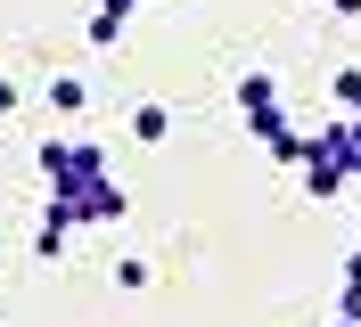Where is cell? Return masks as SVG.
<instances>
[{
  "label": "cell",
  "mask_w": 361,
  "mask_h": 327,
  "mask_svg": "<svg viewBox=\"0 0 361 327\" xmlns=\"http://www.w3.org/2000/svg\"><path fill=\"white\" fill-rule=\"evenodd\" d=\"M329 8H337V17H361V0H329Z\"/></svg>",
  "instance_id": "7c38bea8"
},
{
  "label": "cell",
  "mask_w": 361,
  "mask_h": 327,
  "mask_svg": "<svg viewBox=\"0 0 361 327\" xmlns=\"http://www.w3.org/2000/svg\"><path fill=\"white\" fill-rule=\"evenodd\" d=\"M164 131H173V115H164V107H132V139H148V148H157Z\"/></svg>",
  "instance_id": "8992f818"
},
{
  "label": "cell",
  "mask_w": 361,
  "mask_h": 327,
  "mask_svg": "<svg viewBox=\"0 0 361 327\" xmlns=\"http://www.w3.org/2000/svg\"><path fill=\"white\" fill-rule=\"evenodd\" d=\"M238 107H247V131L279 155V164L304 155V131H288V115H279V82H271V74H247V82H238Z\"/></svg>",
  "instance_id": "6da1fadb"
},
{
  "label": "cell",
  "mask_w": 361,
  "mask_h": 327,
  "mask_svg": "<svg viewBox=\"0 0 361 327\" xmlns=\"http://www.w3.org/2000/svg\"><path fill=\"white\" fill-rule=\"evenodd\" d=\"M8 107H17V82H8V74H0V115H8Z\"/></svg>",
  "instance_id": "8fae6325"
},
{
  "label": "cell",
  "mask_w": 361,
  "mask_h": 327,
  "mask_svg": "<svg viewBox=\"0 0 361 327\" xmlns=\"http://www.w3.org/2000/svg\"><path fill=\"white\" fill-rule=\"evenodd\" d=\"M74 229H82V221H74L66 205H58V196H49V213H42V229H33V254H42V262H58V254H66V245H74Z\"/></svg>",
  "instance_id": "277c9868"
},
{
  "label": "cell",
  "mask_w": 361,
  "mask_h": 327,
  "mask_svg": "<svg viewBox=\"0 0 361 327\" xmlns=\"http://www.w3.org/2000/svg\"><path fill=\"white\" fill-rule=\"evenodd\" d=\"M337 311H345V319H361V270H353V262H345V286H337Z\"/></svg>",
  "instance_id": "52a82bcc"
},
{
  "label": "cell",
  "mask_w": 361,
  "mask_h": 327,
  "mask_svg": "<svg viewBox=\"0 0 361 327\" xmlns=\"http://www.w3.org/2000/svg\"><path fill=\"white\" fill-rule=\"evenodd\" d=\"M115 286H132V295H140V286H148V262H140V254H123V262H115Z\"/></svg>",
  "instance_id": "ba28073f"
},
{
  "label": "cell",
  "mask_w": 361,
  "mask_h": 327,
  "mask_svg": "<svg viewBox=\"0 0 361 327\" xmlns=\"http://www.w3.org/2000/svg\"><path fill=\"white\" fill-rule=\"evenodd\" d=\"M353 123H361V107H353Z\"/></svg>",
  "instance_id": "9a60e30c"
},
{
  "label": "cell",
  "mask_w": 361,
  "mask_h": 327,
  "mask_svg": "<svg viewBox=\"0 0 361 327\" xmlns=\"http://www.w3.org/2000/svg\"><path fill=\"white\" fill-rule=\"evenodd\" d=\"M99 172H107V148H90V139H42V180H49V196H82Z\"/></svg>",
  "instance_id": "7a4b0ae2"
},
{
  "label": "cell",
  "mask_w": 361,
  "mask_h": 327,
  "mask_svg": "<svg viewBox=\"0 0 361 327\" xmlns=\"http://www.w3.org/2000/svg\"><path fill=\"white\" fill-rule=\"evenodd\" d=\"M140 8H148V0H99V8H90V33H82V41H90V49H115V41H123V25H132Z\"/></svg>",
  "instance_id": "3957f363"
},
{
  "label": "cell",
  "mask_w": 361,
  "mask_h": 327,
  "mask_svg": "<svg viewBox=\"0 0 361 327\" xmlns=\"http://www.w3.org/2000/svg\"><path fill=\"white\" fill-rule=\"evenodd\" d=\"M337 98H345V107H361V65H345V74H337Z\"/></svg>",
  "instance_id": "30bf717a"
},
{
  "label": "cell",
  "mask_w": 361,
  "mask_h": 327,
  "mask_svg": "<svg viewBox=\"0 0 361 327\" xmlns=\"http://www.w3.org/2000/svg\"><path fill=\"white\" fill-rule=\"evenodd\" d=\"M345 180H361V123L345 115Z\"/></svg>",
  "instance_id": "9c48e42d"
},
{
  "label": "cell",
  "mask_w": 361,
  "mask_h": 327,
  "mask_svg": "<svg viewBox=\"0 0 361 327\" xmlns=\"http://www.w3.org/2000/svg\"><path fill=\"white\" fill-rule=\"evenodd\" d=\"M82 107H90L82 74H58V82H49V115H82Z\"/></svg>",
  "instance_id": "5b68a950"
},
{
  "label": "cell",
  "mask_w": 361,
  "mask_h": 327,
  "mask_svg": "<svg viewBox=\"0 0 361 327\" xmlns=\"http://www.w3.org/2000/svg\"><path fill=\"white\" fill-rule=\"evenodd\" d=\"M337 327H361V319H337Z\"/></svg>",
  "instance_id": "5bb4252c"
},
{
  "label": "cell",
  "mask_w": 361,
  "mask_h": 327,
  "mask_svg": "<svg viewBox=\"0 0 361 327\" xmlns=\"http://www.w3.org/2000/svg\"><path fill=\"white\" fill-rule=\"evenodd\" d=\"M353 270H361V245H353Z\"/></svg>",
  "instance_id": "4fadbf2b"
}]
</instances>
